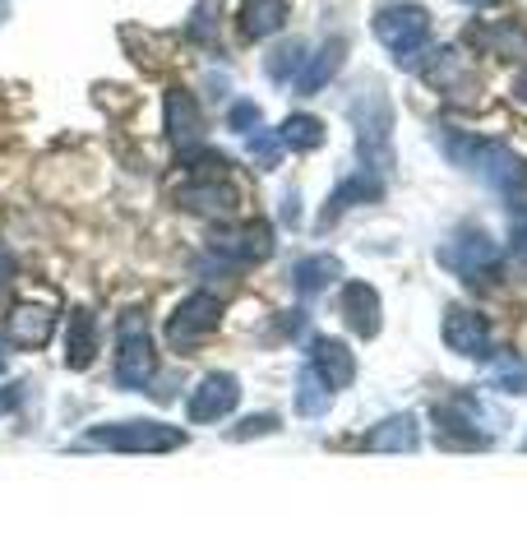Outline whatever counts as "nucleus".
<instances>
[{
  "mask_svg": "<svg viewBox=\"0 0 527 555\" xmlns=\"http://www.w3.org/2000/svg\"><path fill=\"white\" fill-rule=\"evenodd\" d=\"M93 352H98V320H93V310H75L65 324V366L83 371L93 361Z\"/></svg>",
  "mask_w": 527,
  "mask_h": 555,
  "instance_id": "5701e85b",
  "label": "nucleus"
},
{
  "mask_svg": "<svg viewBox=\"0 0 527 555\" xmlns=\"http://www.w3.org/2000/svg\"><path fill=\"white\" fill-rule=\"evenodd\" d=\"M343 278V259L338 255H306L292 264V287L301 297H320L324 287H333Z\"/></svg>",
  "mask_w": 527,
  "mask_h": 555,
  "instance_id": "aec40b11",
  "label": "nucleus"
},
{
  "mask_svg": "<svg viewBox=\"0 0 527 555\" xmlns=\"http://www.w3.org/2000/svg\"><path fill=\"white\" fill-rule=\"evenodd\" d=\"M5 10H10V5H5V0H0V20H5Z\"/></svg>",
  "mask_w": 527,
  "mask_h": 555,
  "instance_id": "58836bf2",
  "label": "nucleus"
},
{
  "mask_svg": "<svg viewBox=\"0 0 527 555\" xmlns=\"http://www.w3.org/2000/svg\"><path fill=\"white\" fill-rule=\"evenodd\" d=\"M375 38L398 56V65H416V56L430 42V14L421 5H394L375 20Z\"/></svg>",
  "mask_w": 527,
  "mask_h": 555,
  "instance_id": "0eeeda50",
  "label": "nucleus"
},
{
  "mask_svg": "<svg viewBox=\"0 0 527 555\" xmlns=\"http://www.w3.org/2000/svg\"><path fill=\"white\" fill-rule=\"evenodd\" d=\"M245 149H250V158H255L259 167H278V163H283V153H287L283 134L269 130V126H259V130L245 134Z\"/></svg>",
  "mask_w": 527,
  "mask_h": 555,
  "instance_id": "c85d7f7f",
  "label": "nucleus"
},
{
  "mask_svg": "<svg viewBox=\"0 0 527 555\" xmlns=\"http://www.w3.org/2000/svg\"><path fill=\"white\" fill-rule=\"evenodd\" d=\"M236 403H241V379L227 375V371H214V375L200 379L195 393H190L185 416L190 422H222L227 412H236Z\"/></svg>",
  "mask_w": 527,
  "mask_h": 555,
  "instance_id": "9d476101",
  "label": "nucleus"
},
{
  "mask_svg": "<svg viewBox=\"0 0 527 555\" xmlns=\"http://www.w3.org/2000/svg\"><path fill=\"white\" fill-rule=\"evenodd\" d=\"M472 42L486 47L490 56H504V61L527 56V28L514 24V20H500V24H490V28H472Z\"/></svg>",
  "mask_w": 527,
  "mask_h": 555,
  "instance_id": "b1692460",
  "label": "nucleus"
},
{
  "mask_svg": "<svg viewBox=\"0 0 527 555\" xmlns=\"http://www.w3.org/2000/svg\"><path fill=\"white\" fill-rule=\"evenodd\" d=\"M347 116H351V126H357V153H361L365 171H380L384 177V171L394 167V107H389V98L361 93L347 107Z\"/></svg>",
  "mask_w": 527,
  "mask_h": 555,
  "instance_id": "7ed1b4c3",
  "label": "nucleus"
},
{
  "mask_svg": "<svg viewBox=\"0 0 527 555\" xmlns=\"http://www.w3.org/2000/svg\"><path fill=\"white\" fill-rule=\"evenodd\" d=\"M365 449L371 454H416L421 449V426L412 412H398V416H384V422L365 436Z\"/></svg>",
  "mask_w": 527,
  "mask_h": 555,
  "instance_id": "dca6fc26",
  "label": "nucleus"
},
{
  "mask_svg": "<svg viewBox=\"0 0 527 555\" xmlns=\"http://www.w3.org/2000/svg\"><path fill=\"white\" fill-rule=\"evenodd\" d=\"M278 134H283V144L296 149V153H310V149H320V144H324V126H320L314 116H287Z\"/></svg>",
  "mask_w": 527,
  "mask_h": 555,
  "instance_id": "bb28decb",
  "label": "nucleus"
},
{
  "mask_svg": "<svg viewBox=\"0 0 527 555\" xmlns=\"http://www.w3.org/2000/svg\"><path fill=\"white\" fill-rule=\"evenodd\" d=\"M190 38H195V42H208V47H218V24H214V10H208V5H200V10H195Z\"/></svg>",
  "mask_w": 527,
  "mask_h": 555,
  "instance_id": "2f4dec72",
  "label": "nucleus"
},
{
  "mask_svg": "<svg viewBox=\"0 0 527 555\" xmlns=\"http://www.w3.org/2000/svg\"><path fill=\"white\" fill-rule=\"evenodd\" d=\"M343 324L357 338H375L384 324V301L371 283H347L343 287Z\"/></svg>",
  "mask_w": 527,
  "mask_h": 555,
  "instance_id": "2eb2a0df",
  "label": "nucleus"
},
{
  "mask_svg": "<svg viewBox=\"0 0 527 555\" xmlns=\"http://www.w3.org/2000/svg\"><path fill=\"white\" fill-rule=\"evenodd\" d=\"M157 375V352L149 343V324L139 310L120 315V334H116V385L130 393H144Z\"/></svg>",
  "mask_w": 527,
  "mask_h": 555,
  "instance_id": "39448f33",
  "label": "nucleus"
},
{
  "mask_svg": "<svg viewBox=\"0 0 527 555\" xmlns=\"http://www.w3.org/2000/svg\"><path fill=\"white\" fill-rule=\"evenodd\" d=\"M439 264L467 278V283H490L504 269V255H500V241H490L481 228H467L439 246Z\"/></svg>",
  "mask_w": 527,
  "mask_h": 555,
  "instance_id": "423d86ee",
  "label": "nucleus"
},
{
  "mask_svg": "<svg viewBox=\"0 0 527 555\" xmlns=\"http://www.w3.org/2000/svg\"><path fill=\"white\" fill-rule=\"evenodd\" d=\"M214 255L222 264H259V259L273 255V228L264 222H250V228H232V232H218L214 236Z\"/></svg>",
  "mask_w": 527,
  "mask_h": 555,
  "instance_id": "f8f14e48",
  "label": "nucleus"
},
{
  "mask_svg": "<svg viewBox=\"0 0 527 555\" xmlns=\"http://www.w3.org/2000/svg\"><path fill=\"white\" fill-rule=\"evenodd\" d=\"M218 320H222V301L214 297V292H195V297H185L181 306H176V315L167 320V343L171 347H195V343H204L208 334H214Z\"/></svg>",
  "mask_w": 527,
  "mask_h": 555,
  "instance_id": "6e6552de",
  "label": "nucleus"
},
{
  "mask_svg": "<svg viewBox=\"0 0 527 555\" xmlns=\"http://www.w3.org/2000/svg\"><path fill=\"white\" fill-rule=\"evenodd\" d=\"M5 361H10V352H5V343H0V371H5Z\"/></svg>",
  "mask_w": 527,
  "mask_h": 555,
  "instance_id": "4c0bfd02",
  "label": "nucleus"
},
{
  "mask_svg": "<svg viewBox=\"0 0 527 555\" xmlns=\"http://www.w3.org/2000/svg\"><path fill=\"white\" fill-rule=\"evenodd\" d=\"M227 120H232V130H236V134H250V130H259V126H264V116H259V107H255L250 98L232 102V116H227Z\"/></svg>",
  "mask_w": 527,
  "mask_h": 555,
  "instance_id": "7c9ffc66",
  "label": "nucleus"
},
{
  "mask_svg": "<svg viewBox=\"0 0 527 555\" xmlns=\"http://www.w3.org/2000/svg\"><path fill=\"white\" fill-rule=\"evenodd\" d=\"M51 334H56V310L51 306H14L10 338L20 347H47Z\"/></svg>",
  "mask_w": 527,
  "mask_h": 555,
  "instance_id": "412c9836",
  "label": "nucleus"
},
{
  "mask_svg": "<svg viewBox=\"0 0 527 555\" xmlns=\"http://www.w3.org/2000/svg\"><path fill=\"white\" fill-rule=\"evenodd\" d=\"M301 65H306V42H283L269 61H264V75H269L273 83H292Z\"/></svg>",
  "mask_w": 527,
  "mask_h": 555,
  "instance_id": "cd10ccee",
  "label": "nucleus"
},
{
  "mask_svg": "<svg viewBox=\"0 0 527 555\" xmlns=\"http://www.w3.org/2000/svg\"><path fill=\"white\" fill-rule=\"evenodd\" d=\"M384 195V177L380 171H351V177L333 190L329 195V208H324V222H333L338 214H347V208H357V204H371V199H380Z\"/></svg>",
  "mask_w": 527,
  "mask_h": 555,
  "instance_id": "6ab92c4d",
  "label": "nucleus"
},
{
  "mask_svg": "<svg viewBox=\"0 0 527 555\" xmlns=\"http://www.w3.org/2000/svg\"><path fill=\"white\" fill-rule=\"evenodd\" d=\"M185 444V430L163 426V422H107V426H93L75 440V454H167V449H181Z\"/></svg>",
  "mask_w": 527,
  "mask_h": 555,
  "instance_id": "f03ea898",
  "label": "nucleus"
},
{
  "mask_svg": "<svg viewBox=\"0 0 527 555\" xmlns=\"http://www.w3.org/2000/svg\"><path fill=\"white\" fill-rule=\"evenodd\" d=\"M514 93H518V98H523V102H527V65H523V69H518V79H514Z\"/></svg>",
  "mask_w": 527,
  "mask_h": 555,
  "instance_id": "c9c22d12",
  "label": "nucleus"
},
{
  "mask_svg": "<svg viewBox=\"0 0 527 555\" xmlns=\"http://www.w3.org/2000/svg\"><path fill=\"white\" fill-rule=\"evenodd\" d=\"M343 51H347V42L343 38H329L320 51H314V56H306V65L296 69V79H292V89L301 93V98H310V93H320L324 83L338 75L343 69Z\"/></svg>",
  "mask_w": 527,
  "mask_h": 555,
  "instance_id": "a211bd4d",
  "label": "nucleus"
},
{
  "mask_svg": "<svg viewBox=\"0 0 527 555\" xmlns=\"http://www.w3.org/2000/svg\"><path fill=\"white\" fill-rule=\"evenodd\" d=\"M445 347H449V352H459V357H467V361H490V352H496V338H490L486 315H477V310H467V306H449V315H445Z\"/></svg>",
  "mask_w": 527,
  "mask_h": 555,
  "instance_id": "1a4fd4ad",
  "label": "nucleus"
},
{
  "mask_svg": "<svg viewBox=\"0 0 527 555\" xmlns=\"http://www.w3.org/2000/svg\"><path fill=\"white\" fill-rule=\"evenodd\" d=\"M167 139L176 144V153L204 144V107L185 89H167Z\"/></svg>",
  "mask_w": 527,
  "mask_h": 555,
  "instance_id": "ddd939ff",
  "label": "nucleus"
},
{
  "mask_svg": "<svg viewBox=\"0 0 527 555\" xmlns=\"http://www.w3.org/2000/svg\"><path fill=\"white\" fill-rule=\"evenodd\" d=\"M523 449H527V440H523Z\"/></svg>",
  "mask_w": 527,
  "mask_h": 555,
  "instance_id": "ea45409f",
  "label": "nucleus"
},
{
  "mask_svg": "<svg viewBox=\"0 0 527 555\" xmlns=\"http://www.w3.org/2000/svg\"><path fill=\"white\" fill-rule=\"evenodd\" d=\"M445 153H449V163H459L463 171H472V177L486 181L490 190H500V195H523L527 190V163L514 149L496 144V139L445 130Z\"/></svg>",
  "mask_w": 527,
  "mask_h": 555,
  "instance_id": "f257e3e1",
  "label": "nucleus"
},
{
  "mask_svg": "<svg viewBox=\"0 0 527 555\" xmlns=\"http://www.w3.org/2000/svg\"><path fill=\"white\" fill-rule=\"evenodd\" d=\"M329 403H333V389L324 385V375L306 361L301 375H296V412H301L306 422H314V416L329 412Z\"/></svg>",
  "mask_w": 527,
  "mask_h": 555,
  "instance_id": "393cba45",
  "label": "nucleus"
},
{
  "mask_svg": "<svg viewBox=\"0 0 527 555\" xmlns=\"http://www.w3.org/2000/svg\"><path fill=\"white\" fill-rule=\"evenodd\" d=\"M20 403H24V385H5V389H0V412H14Z\"/></svg>",
  "mask_w": 527,
  "mask_h": 555,
  "instance_id": "72a5a7b5",
  "label": "nucleus"
},
{
  "mask_svg": "<svg viewBox=\"0 0 527 555\" xmlns=\"http://www.w3.org/2000/svg\"><path fill=\"white\" fill-rule=\"evenodd\" d=\"M421 75H426V83H435L445 98H467L477 89V75L467 69L463 51H435V61L421 65Z\"/></svg>",
  "mask_w": 527,
  "mask_h": 555,
  "instance_id": "f3484780",
  "label": "nucleus"
},
{
  "mask_svg": "<svg viewBox=\"0 0 527 555\" xmlns=\"http://www.w3.org/2000/svg\"><path fill=\"white\" fill-rule=\"evenodd\" d=\"M435 430L439 444L449 449H486L496 440V416L481 408L477 393H453L445 403H435Z\"/></svg>",
  "mask_w": 527,
  "mask_h": 555,
  "instance_id": "20e7f679",
  "label": "nucleus"
},
{
  "mask_svg": "<svg viewBox=\"0 0 527 555\" xmlns=\"http://www.w3.org/2000/svg\"><path fill=\"white\" fill-rule=\"evenodd\" d=\"M287 20V0H241V38L255 42V38H269V33H278Z\"/></svg>",
  "mask_w": 527,
  "mask_h": 555,
  "instance_id": "4be33fe9",
  "label": "nucleus"
},
{
  "mask_svg": "<svg viewBox=\"0 0 527 555\" xmlns=\"http://www.w3.org/2000/svg\"><path fill=\"white\" fill-rule=\"evenodd\" d=\"M463 5H472V10H486V5H500V0H463Z\"/></svg>",
  "mask_w": 527,
  "mask_h": 555,
  "instance_id": "e433bc0d",
  "label": "nucleus"
},
{
  "mask_svg": "<svg viewBox=\"0 0 527 555\" xmlns=\"http://www.w3.org/2000/svg\"><path fill=\"white\" fill-rule=\"evenodd\" d=\"M176 199H181V208H190V214L222 218V214H232V208L241 204V190L227 181V177H204V181H195V185H181V190H176Z\"/></svg>",
  "mask_w": 527,
  "mask_h": 555,
  "instance_id": "4468645a",
  "label": "nucleus"
},
{
  "mask_svg": "<svg viewBox=\"0 0 527 555\" xmlns=\"http://www.w3.org/2000/svg\"><path fill=\"white\" fill-rule=\"evenodd\" d=\"M509 241H514V250L527 259V218H518V222H514V232H509Z\"/></svg>",
  "mask_w": 527,
  "mask_h": 555,
  "instance_id": "f704fd0d",
  "label": "nucleus"
},
{
  "mask_svg": "<svg viewBox=\"0 0 527 555\" xmlns=\"http://www.w3.org/2000/svg\"><path fill=\"white\" fill-rule=\"evenodd\" d=\"M306 357H310V366L324 375V385H329L333 393L347 389L351 379H357V357H351V347L338 343V338L310 334V338H306Z\"/></svg>",
  "mask_w": 527,
  "mask_h": 555,
  "instance_id": "9b49d317",
  "label": "nucleus"
},
{
  "mask_svg": "<svg viewBox=\"0 0 527 555\" xmlns=\"http://www.w3.org/2000/svg\"><path fill=\"white\" fill-rule=\"evenodd\" d=\"M490 385L500 393H527V357L523 352H490Z\"/></svg>",
  "mask_w": 527,
  "mask_h": 555,
  "instance_id": "a878e982",
  "label": "nucleus"
},
{
  "mask_svg": "<svg viewBox=\"0 0 527 555\" xmlns=\"http://www.w3.org/2000/svg\"><path fill=\"white\" fill-rule=\"evenodd\" d=\"M14 273H20V264H14V250H10V246H0V292L10 287V278H14Z\"/></svg>",
  "mask_w": 527,
  "mask_h": 555,
  "instance_id": "473e14b6",
  "label": "nucleus"
},
{
  "mask_svg": "<svg viewBox=\"0 0 527 555\" xmlns=\"http://www.w3.org/2000/svg\"><path fill=\"white\" fill-rule=\"evenodd\" d=\"M283 426L273 412H255V416H241V422L227 430V440H255V436H273V430Z\"/></svg>",
  "mask_w": 527,
  "mask_h": 555,
  "instance_id": "c756f323",
  "label": "nucleus"
}]
</instances>
